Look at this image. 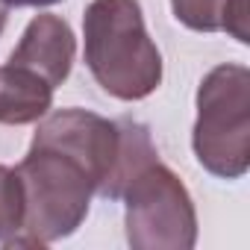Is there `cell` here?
<instances>
[{
  "label": "cell",
  "instance_id": "3",
  "mask_svg": "<svg viewBox=\"0 0 250 250\" xmlns=\"http://www.w3.org/2000/svg\"><path fill=\"white\" fill-rule=\"evenodd\" d=\"M194 156L224 180H238L250 165V71L244 65L212 68L197 88Z\"/></svg>",
  "mask_w": 250,
  "mask_h": 250
},
{
  "label": "cell",
  "instance_id": "6",
  "mask_svg": "<svg viewBox=\"0 0 250 250\" xmlns=\"http://www.w3.org/2000/svg\"><path fill=\"white\" fill-rule=\"evenodd\" d=\"M53 103V85L30 68H0V124H33L47 115Z\"/></svg>",
  "mask_w": 250,
  "mask_h": 250
},
{
  "label": "cell",
  "instance_id": "9",
  "mask_svg": "<svg viewBox=\"0 0 250 250\" xmlns=\"http://www.w3.org/2000/svg\"><path fill=\"white\" fill-rule=\"evenodd\" d=\"M6 6H50V3H59V0H3Z\"/></svg>",
  "mask_w": 250,
  "mask_h": 250
},
{
  "label": "cell",
  "instance_id": "2",
  "mask_svg": "<svg viewBox=\"0 0 250 250\" xmlns=\"http://www.w3.org/2000/svg\"><path fill=\"white\" fill-rule=\"evenodd\" d=\"M24 191V238H9L3 244H50L59 241L85 221L94 183L85 168L59 147L30 145V153L15 168Z\"/></svg>",
  "mask_w": 250,
  "mask_h": 250
},
{
  "label": "cell",
  "instance_id": "4",
  "mask_svg": "<svg viewBox=\"0 0 250 250\" xmlns=\"http://www.w3.org/2000/svg\"><path fill=\"white\" fill-rule=\"evenodd\" d=\"M127 241L136 250H188L197 241V215L183 180L159 159L142 168L127 191Z\"/></svg>",
  "mask_w": 250,
  "mask_h": 250
},
{
  "label": "cell",
  "instance_id": "1",
  "mask_svg": "<svg viewBox=\"0 0 250 250\" xmlns=\"http://www.w3.org/2000/svg\"><path fill=\"white\" fill-rule=\"evenodd\" d=\"M85 65L118 100H142L162 83V56L150 42L139 0H91L83 15Z\"/></svg>",
  "mask_w": 250,
  "mask_h": 250
},
{
  "label": "cell",
  "instance_id": "8",
  "mask_svg": "<svg viewBox=\"0 0 250 250\" xmlns=\"http://www.w3.org/2000/svg\"><path fill=\"white\" fill-rule=\"evenodd\" d=\"M24 224V191L12 168L0 165V241H9Z\"/></svg>",
  "mask_w": 250,
  "mask_h": 250
},
{
  "label": "cell",
  "instance_id": "10",
  "mask_svg": "<svg viewBox=\"0 0 250 250\" xmlns=\"http://www.w3.org/2000/svg\"><path fill=\"white\" fill-rule=\"evenodd\" d=\"M6 3H3V0H0V33H3V27H6Z\"/></svg>",
  "mask_w": 250,
  "mask_h": 250
},
{
  "label": "cell",
  "instance_id": "7",
  "mask_svg": "<svg viewBox=\"0 0 250 250\" xmlns=\"http://www.w3.org/2000/svg\"><path fill=\"white\" fill-rule=\"evenodd\" d=\"M180 24L197 33L227 30L232 39L247 44V0H171Z\"/></svg>",
  "mask_w": 250,
  "mask_h": 250
},
{
  "label": "cell",
  "instance_id": "5",
  "mask_svg": "<svg viewBox=\"0 0 250 250\" xmlns=\"http://www.w3.org/2000/svg\"><path fill=\"white\" fill-rule=\"evenodd\" d=\"M74 50H77V42H74L68 21H62L59 15H39L27 24L9 62L36 71L56 88L71 74Z\"/></svg>",
  "mask_w": 250,
  "mask_h": 250
}]
</instances>
